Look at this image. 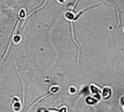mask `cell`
Returning <instances> with one entry per match:
<instances>
[{
  "label": "cell",
  "mask_w": 124,
  "mask_h": 112,
  "mask_svg": "<svg viewBox=\"0 0 124 112\" xmlns=\"http://www.w3.org/2000/svg\"><path fill=\"white\" fill-rule=\"evenodd\" d=\"M55 91H58V87H53L51 89V92H55Z\"/></svg>",
  "instance_id": "9"
},
{
  "label": "cell",
  "mask_w": 124,
  "mask_h": 112,
  "mask_svg": "<svg viewBox=\"0 0 124 112\" xmlns=\"http://www.w3.org/2000/svg\"><path fill=\"white\" fill-rule=\"evenodd\" d=\"M65 17L68 19V20H75L74 15H73V13H71V12L66 13V14H65Z\"/></svg>",
  "instance_id": "5"
},
{
  "label": "cell",
  "mask_w": 124,
  "mask_h": 112,
  "mask_svg": "<svg viewBox=\"0 0 124 112\" xmlns=\"http://www.w3.org/2000/svg\"><path fill=\"white\" fill-rule=\"evenodd\" d=\"M90 89H91V92H92V93H93V94H99V93L101 92V91H100V89H98V88H97V86L93 85V84L90 86Z\"/></svg>",
  "instance_id": "3"
},
{
  "label": "cell",
  "mask_w": 124,
  "mask_h": 112,
  "mask_svg": "<svg viewBox=\"0 0 124 112\" xmlns=\"http://www.w3.org/2000/svg\"><path fill=\"white\" fill-rule=\"evenodd\" d=\"M61 112H66V108H65V107H62V109L61 110Z\"/></svg>",
  "instance_id": "10"
},
{
  "label": "cell",
  "mask_w": 124,
  "mask_h": 112,
  "mask_svg": "<svg viewBox=\"0 0 124 112\" xmlns=\"http://www.w3.org/2000/svg\"><path fill=\"white\" fill-rule=\"evenodd\" d=\"M120 104H121V106H124V96H122V97L120 98Z\"/></svg>",
  "instance_id": "8"
},
{
  "label": "cell",
  "mask_w": 124,
  "mask_h": 112,
  "mask_svg": "<svg viewBox=\"0 0 124 112\" xmlns=\"http://www.w3.org/2000/svg\"><path fill=\"white\" fill-rule=\"evenodd\" d=\"M21 109V103L17 97L13 98V110L15 112H19Z\"/></svg>",
  "instance_id": "2"
},
{
  "label": "cell",
  "mask_w": 124,
  "mask_h": 112,
  "mask_svg": "<svg viewBox=\"0 0 124 112\" xmlns=\"http://www.w3.org/2000/svg\"><path fill=\"white\" fill-rule=\"evenodd\" d=\"M98 99H95V98H93V97H88L86 98V103L88 104H90V105H93V104H95L94 102H96Z\"/></svg>",
  "instance_id": "4"
},
{
  "label": "cell",
  "mask_w": 124,
  "mask_h": 112,
  "mask_svg": "<svg viewBox=\"0 0 124 112\" xmlns=\"http://www.w3.org/2000/svg\"><path fill=\"white\" fill-rule=\"evenodd\" d=\"M69 92H70V93H76V88H75L74 86L70 87L69 88Z\"/></svg>",
  "instance_id": "6"
},
{
  "label": "cell",
  "mask_w": 124,
  "mask_h": 112,
  "mask_svg": "<svg viewBox=\"0 0 124 112\" xmlns=\"http://www.w3.org/2000/svg\"><path fill=\"white\" fill-rule=\"evenodd\" d=\"M20 40H21V37L20 36H16V37H14V42L15 43H18Z\"/></svg>",
  "instance_id": "7"
},
{
  "label": "cell",
  "mask_w": 124,
  "mask_h": 112,
  "mask_svg": "<svg viewBox=\"0 0 124 112\" xmlns=\"http://www.w3.org/2000/svg\"><path fill=\"white\" fill-rule=\"evenodd\" d=\"M102 96L105 100L109 99L111 97V89L109 87H105L102 91Z\"/></svg>",
  "instance_id": "1"
}]
</instances>
